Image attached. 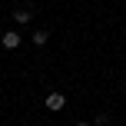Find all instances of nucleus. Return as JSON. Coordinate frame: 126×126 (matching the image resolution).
Segmentation results:
<instances>
[{"label":"nucleus","mask_w":126,"mask_h":126,"mask_svg":"<svg viewBox=\"0 0 126 126\" xmlns=\"http://www.w3.org/2000/svg\"><path fill=\"white\" fill-rule=\"evenodd\" d=\"M43 106L50 110V113H60V110L66 106V96H63V93H50V96L43 100Z\"/></svg>","instance_id":"nucleus-1"},{"label":"nucleus","mask_w":126,"mask_h":126,"mask_svg":"<svg viewBox=\"0 0 126 126\" xmlns=\"http://www.w3.org/2000/svg\"><path fill=\"white\" fill-rule=\"evenodd\" d=\"M47 40H50V33H47V30H37V33H33V47H43Z\"/></svg>","instance_id":"nucleus-4"},{"label":"nucleus","mask_w":126,"mask_h":126,"mask_svg":"<svg viewBox=\"0 0 126 126\" xmlns=\"http://www.w3.org/2000/svg\"><path fill=\"white\" fill-rule=\"evenodd\" d=\"M0 43H3V50H17V47L23 43V37H20L17 30H10V33H3V37H0Z\"/></svg>","instance_id":"nucleus-2"},{"label":"nucleus","mask_w":126,"mask_h":126,"mask_svg":"<svg viewBox=\"0 0 126 126\" xmlns=\"http://www.w3.org/2000/svg\"><path fill=\"white\" fill-rule=\"evenodd\" d=\"M30 10H13V23H30Z\"/></svg>","instance_id":"nucleus-3"},{"label":"nucleus","mask_w":126,"mask_h":126,"mask_svg":"<svg viewBox=\"0 0 126 126\" xmlns=\"http://www.w3.org/2000/svg\"><path fill=\"white\" fill-rule=\"evenodd\" d=\"M76 126H93V123H76Z\"/></svg>","instance_id":"nucleus-5"}]
</instances>
